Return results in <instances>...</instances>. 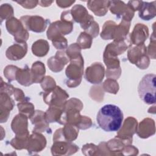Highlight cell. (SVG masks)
<instances>
[{
	"instance_id": "6da1fadb",
	"label": "cell",
	"mask_w": 156,
	"mask_h": 156,
	"mask_svg": "<svg viewBox=\"0 0 156 156\" xmlns=\"http://www.w3.org/2000/svg\"><path fill=\"white\" fill-rule=\"evenodd\" d=\"M96 121L101 129L105 132H116L121 127L123 113L120 108L113 104L102 107L96 116Z\"/></svg>"
},
{
	"instance_id": "7a4b0ae2",
	"label": "cell",
	"mask_w": 156,
	"mask_h": 156,
	"mask_svg": "<svg viewBox=\"0 0 156 156\" xmlns=\"http://www.w3.org/2000/svg\"><path fill=\"white\" fill-rule=\"evenodd\" d=\"M155 78L154 74H146L142 78L138 87L140 99L147 104H155L156 102Z\"/></svg>"
},
{
	"instance_id": "3957f363",
	"label": "cell",
	"mask_w": 156,
	"mask_h": 156,
	"mask_svg": "<svg viewBox=\"0 0 156 156\" xmlns=\"http://www.w3.org/2000/svg\"><path fill=\"white\" fill-rule=\"evenodd\" d=\"M70 64L66 69V75L68 79L66 84L69 87H76L82 80L83 72V59L81 55L70 59Z\"/></svg>"
},
{
	"instance_id": "277c9868",
	"label": "cell",
	"mask_w": 156,
	"mask_h": 156,
	"mask_svg": "<svg viewBox=\"0 0 156 156\" xmlns=\"http://www.w3.org/2000/svg\"><path fill=\"white\" fill-rule=\"evenodd\" d=\"M147 48L144 44L130 48L128 51V59L140 69H146L149 65V58L146 55Z\"/></svg>"
},
{
	"instance_id": "5b68a950",
	"label": "cell",
	"mask_w": 156,
	"mask_h": 156,
	"mask_svg": "<svg viewBox=\"0 0 156 156\" xmlns=\"http://www.w3.org/2000/svg\"><path fill=\"white\" fill-rule=\"evenodd\" d=\"M69 97L66 92L60 87H55L53 90L46 92L43 94V100L49 105H56L64 107L66 99Z\"/></svg>"
},
{
	"instance_id": "8992f818",
	"label": "cell",
	"mask_w": 156,
	"mask_h": 156,
	"mask_svg": "<svg viewBox=\"0 0 156 156\" xmlns=\"http://www.w3.org/2000/svg\"><path fill=\"white\" fill-rule=\"evenodd\" d=\"M70 12L73 21L80 23L81 27L85 30L94 21V18L88 13L87 9L81 4L75 5Z\"/></svg>"
},
{
	"instance_id": "52a82bcc",
	"label": "cell",
	"mask_w": 156,
	"mask_h": 156,
	"mask_svg": "<svg viewBox=\"0 0 156 156\" xmlns=\"http://www.w3.org/2000/svg\"><path fill=\"white\" fill-rule=\"evenodd\" d=\"M6 27L9 33L15 37V40L18 43L26 42L29 35L21 22L16 18H9L6 21Z\"/></svg>"
},
{
	"instance_id": "ba28073f",
	"label": "cell",
	"mask_w": 156,
	"mask_h": 156,
	"mask_svg": "<svg viewBox=\"0 0 156 156\" xmlns=\"http://www.w3.org/2000/svg\"><path fill=\"white\" fill-rule=\"evenodd\" d=\"M73 29V23L65 21H57L51 23L47 31L48 39L52 40L54 38L71 33Z\"/></svg>"
},
{
	"instance_id": "9c48e42d",
	"label": "cell",
	"mask_w": 156,
	"mask_h": 156,
	"mask_svg": "<svg viewBox=\"0 0 156 156\" xmlns=\"http://www.w3.org/2000/svg\"><path fill=\"white\" fill-rule=\"evenodd\" d=\"M21 21L27 29L35 32H42L44 31L47 23L49 21L39 16H21Z\"/></svg>"
},
{
	"instance_id": "30bf717a",
	"label": "cell",
	"mask_w": 156,
	"mask_h": 156,
	"mask_svg": "<svg viewBox=\"0 0 156 156\" xmlns=\"http://www.w3.org/2000/svg\"><path fill=\"white\" fill-rule=\"evenodd\" d=\"M109 8L112 13L115 14L118 17H122V20L127 21L130 22L134 16L135 12L122 1H110Z\"/></svg>"
},
{
	"instance_id": "8fae6325",
	"label": "cell",
	"mask_w": 156,
	"mask_h": 156,
	"mask_svg": "<svg viewBox=\"0 0 156 156\" xmlns=\"http://www.w3.org/2000/svg\"><path fill=\"white\" fill-rule=\"evenodd\" d=\"M79 133L78 127L76 126L66 124L64 128L57 130L53 137V141L58 140V141L71 142L74 140Z\"/></svg>"
},
{
	"instance_id": "7c38bea8",
	"label": "cell",
	"mask_w": 156,
	"mask_h": 156,
	"mask_svg": "<svg viewBox=\"0 0 156 156\" xmlns=\"http://www.w3.org/2000/svg\"><path fill=\"white\" fill-rule=\"evenodd\" d=\"M104 67L101 63H94L85 71V79L93 84L101 82L104 76Z\"/></svg>"
},
{
	"instance_id": "4fadbf2b",
	"label": "cell",
	"mask_w": 156,
	"mask_h": 156,
	"mask_svg": "<svg viewBox=\"0 0 156 156\" xmlns=\"http://www.w3.org/2000/svg\"><path fill=\"white\" fill-rule=\"evenodd\" d=\"M12 129L20 138H28L27 118L26 115L19 114L16 115L12 121Z\"/></svg>"
},
{
	"instance_id": "5bb4252c",
	"label": "cell",
	"mask_w": 156,
	"mask_h": 156,
	"mask_svg": "<svg viewBox=\"0 0 156 156\" xmlns=\"http://www.w3.org/2000/svg\"><path fill=\"white\" fill-rule=\"evenodd\" d=\"M136 129L137 121L132 117H129L125 120L123 127L118 132V136H116L124 141L128 140L131 142L132 140V136L136 132Z\"/></svg>"
},
{
	"instance_id": "9a60e30c",
	"label": "cell",
	"mask_w": 156,
	"mask_h": 156,
	"mask_svg": "<svg viewBox=\"0 0 156 156\" xmlns=\"http://www.w3.org/2000/svg\"><path fill=\"white\" fill-rule=\"evenodd\" d=\"M69 58L65 51H58L54 57H51L48 60V65L54 72H59L69 62Z\"/></svg>"
},
{
	"instance_id": "2e32d148",
	"label": "cell",
	"mask_w": 156,
	"mask_h": 156,
	"mask_svg": "<svg viewBox=\"0 0 156 156\" xmlns=\"http://www.w3.org/2000/svg\"><path fill=\"white\" fill-rule=\"evenodd\" d=\"M149 36L148 27L143 24H136L130 37L131 43L135 45L144 44V42Z\"/></svg>"
},
{
	"instance_id": "e0dca14e",
	"label": "cell",
	"mask_w": 156,
	"mask_h": 156,
	"mask_svg": "<svg viewBox=\"0 0 156 156\" xmlns=\"http://www.w3.org/2000/svg\"><path fill=\"white\" fill-rule=\"evenodd\" d=\"M27 46L26 42L14 44L7 49L6 51V56L9 59L12 60L21 59L25 56L27 52Z\"/></svg>"
},
{
	"instance_id": "ac0fdd59",
	"label": "cell",
	"mask_w": 156,
	"mask_h": 156,
	"mask_svg": "<svg viewBox=\"0 0 156 156\" xmlns=\"http://www.w3.org/2000/svg\"><path fill=\"white\" fill-rule=\"evenodd\" d=\"M155 122L152 119L145 118L139 124L136 132L142 138H146L155 134Z\"/></svg>"
},
{
	"instance_id": "d6986e66",
	"label": "cell",
	"mask_w": 156,
	"mask_h": 156,
	"mask_svg": "<svg viewBox=\"0 0 156 156\" xmlns=\"http://www.w3.org/2000/svg\"><path fill=\"white\" fill-rule=\"evenodd\" d=\"M155 3V1L151 2L143 1L141 6L138 10L139 17L145 21H149L154 18L156 15Z\"/></svg>"
},
{
	"instance_id": "ffe728a7",
	"label": "cell",
	"mask_w": 156,
	"mask_h": 156,
	"mask_svg": "<svg viewBox=\"0 0 156 156\" xmlns=\"http://www.w3.org/2000/svg\"><path fill=\"white\" fill-rule=\"evenodd\" d=\"M32 123L35 125L33 132H42L48 129V122L46 119L45 113L40 110H37L30 118Z\"/></svg>"
},
{
	"instance_id": "44dd1931",
	"label": "cell",
	"mask_w": 156,
	"mask_h": 156,
	"mask_svg": "<svg viewBox=\"0 0 156 156\" xmlns=\"http://www.w3.org/2000/svg\"><path fill=\"white\" fill-rule=\"evenodd\" d=\"M109 1H89L87 5L91 11L97 16H104L107 12L109 7Z\"/></svg>"
},
{
	"instance_id": "7402d4cb",
	"label": "cell",
	"mask_w": 156,
	"mask_h": 156,
	"mask_svg": "<svg viewBox=\"0 0 156 156\" xmlns=\"http://www.w3.org/2000/svg\"><path fill=\"white\" fill-rule=\"evenodd\" d=\"M16 79L22 85L29 86L32 84L34 79L31 70L26 65V68L24 69H18L16 74Z\"/></svg>"
},
{
	"instance_id": "603a6c76",
	"label": "cell",
	"mask_w": 156,
	"mask_h": 156,
	"mask_svg": "<svg viewBox=\"0 0 156 156\" xmlns=\"http://www.w3.org/2000/svg\"><path fill=\"white\" fill-rule=\"evenodd\" d=\"M49 50V45L47 41L39 40L36 41L32 46V51L34 55L38 57L46 55Z\"/></svg>"
},
{
	"instance_id": "cb8c5ba5",
	"label": "cell",
	"mask_w": 156,
	"mask_h": 156,
	"mask_svg": "<svg viewBox=\"0 0 156 156\" xmlns=\"http://www.w3.org/2000/svg\"><path fill=\"white\" fill-rule=\"evenodd\" d=\"M45 67L43 63L41 62H36L34 63L31 69V73L32 74L34 82L39 83L41 82L44 78L43 76L45 74Z\"/></svg>"
},
{
	"instance_id": "d4e9b609",
	"label": "cell",
	"mask_w": 156,
	"mask_h": 156,
	"mask_svg": "<svg viewBox=\"0 0 156 156\" xmlns=\"http://www.w3.org/2000/svg\"><path fill=\"white\" fill-rule=\"evenodd\" d=\"M116 24L112 21H108L104 23L101 37L104 40H112L113 30Z\"/></svg>"
},
{
	"instance_id": "484cf974",
	"label": "cell",
	"mask_w": 156,
	"mask_h": 156,
	"mask_svg": "<svg viewBox=\"0 0 156 156\" xmlns=\"http://www.w3.org/2000/svg\"><path fill=\"white\" fill-rule=\"evenodd\" d=\"M93 37L87 33L86 32H81L79 37L77 38V44L80 46V48L83 49H88L91 47L92 44Z\"/></svg>"
},
{
	"instance_id": "4316f807",
	"label": "cell",
	"mask_w": 156,
	"mask_h": 156,
	"mask_svg": "<svg viewBox=\"0 0 156 156\" xmlns=\"http://www.w3.org/2000/svg\"><path fill=\"white\" fill-rule=\"evenodd\" d=\"M18 107L19 109V111L24 114L25 115H27L29 118H31L32 116L34 115V106L32 104L27 102H23L18 104Z\"/></svg>"
},
{
	"instance_id": "83f0119b",
	"label": "cell",
	"mask_w": 156,
	"mask_h": 156,
	"mask_svg": "<svg viewBox=\"0 0 156 156\" xmlns=\"http://www.w3.org/2000/svg\"><path fill=\"white\" fill-rule=\"evenodd\" d=\"M52 44L57 49H64L67 47V41L62 35L57 37L52 40Z\"/></svg>"
},
{
	"instance_id": "f1b7e54d",
	"label": "cell",
	"mask_w": 156,
	"mask_h": 156,
	"mask_svg": "<svg viewBox=\"0 0 156 156\" xmlns=\"http://www.w3.org/2000/svg\"><path fill=\"white\" fill-rule=\"evenodd\" d=\"M152 37H151V43L148 47V55L151 57L152 59L155 58V35H154V32L152 34Z\"/></svg>"
},
{
	"instance_id": "f546056e",
	"label": "cell",
	"mask_w": 156,
	"mask_h": 156,
	"mask_svg": "<svg viewBox=\"0 0 156 156\" xmlns=\"http://www.w3.org/2000/svg\"><path fill=\"white\" fill-rule=\"evenodd\" d=\"M18 4L22 5L23 7L27 9L34 8L37 6V4H38V1H16Z\"/></svg>"
},
{
	"instance_id": "4dcf8cb0",
	"label": "cell",
	"mask_w": 156,
	"mask_h": 156,
	"mask_svg": "<svg viewBox=\"0 0 156 156\" xmlns=\"http://www.w3.org/2000/svg\"><path fill=\"white\" fill-rule=\"evenodd\" d=\"M75 2V1H57L56 3L58 6L62 7V8H66L68 7H69Z\"/></svg>"
},
{
	"instance_id": "1f68e13d",
	"label": "cell",
	"mask_w": 156,
	"mask_h": 156,
	"mask_svg": "<svg viewBox=\"0 0 156 156\" xmlns=\"http://www.w3.org/2000/svg\"><path fill=\"white\" fill-rule=\"evenodd\" d=\"M53 2V1H38V4L42 6V7H47L50 5Z\"/></svg>"
}]
</instances>
